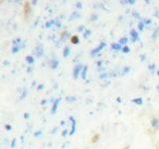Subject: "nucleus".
<instances>
[{
    "mask_svg": "<svg viewBox=\"0 0 159 149\" xmlns=\"http://www.w3.org/2000/svg\"><path fill=\"white\" fill-rule=\"evenodd\" d=\"M130 34H131V36H132V41H133V42H134V41H136L137 38H138V34H137V32H135V30H131Z\"/></svg>",
    "mask_w": 159,
    "mask_h": 149,
    "instance_id": "obj_1",
    "label": "nucleus"
},
{
    "mask_svg": "<svg viewBox=\"0 0 159 149\" xmlns=\"http://www.w3.org/2000/svg\"><path fill=\"white\" fill-rule=\"evenodd\" d=\"M80 71H81V66H77L76 68L74 69V77H75V78H77V77H78V74H79Z\"/></svg>",
    "mask_w": 159,
    "mask_h": 149,
    "instance_id": "obj_2",
    "label": "nucleus"
},
{
    "mask_svg": "<svg viewBox=\"0 0 159 149\" xmlns=\"http://www.w3.org/2000/svg\"><path fill=\"white\" fill-rule=\"evenodd\" d=\"M104 46H106V44H104V43H102V44H101V46H99V47H98L97 49L93 50V53H92V54H94V53H97L98 51H99V50H102V47H104Z\"/></svg>",
    "mask_w": 159,
    "mask_h": 149,
    "instance_id": "obj_3",
    "label": "nucleus"
},
{
    "mask_svg": "<svg viewBox=\"0 0 159 149\" xmlns=\"http://www.w3.org/2000/svg\"><path fill=\"white\" fill-rule=\"evenodd\" d=\"M111 49L113 50H119L120 49V44H113L111 46Z\"/></svg>",
    "mask_w": 159,
    "mask_h": 149,
    "instance_id": "obj_4",
    "label": "nucleus"
},
{
    "mask_svg": "<svg viewBox=\"0 0 159 149\" xmlns=\"http://www.w3.org/2000/svg\"><path fill=\"white\" fill-rule=\"evenodd\" d=\"M133 102L136 103V104H141L142 103V99L141 98H135V99H133Z\"/></svg>",
    "mask_w": 159,
    "mask_h": 149,
    "instance_id": "obj_5",
    "label": "nucleus"
},
{
    "mask_svg": "<svg viewBox=\"0 0 159 149\" xmlns=\"http://www.w3.org/2000/svg\"><path fill=\"white\" fill-rule=\"evenodd\" d=\"M59 102H60V98L59 99H57V102H55V104H54V107H53V111H52V112H55L56 111V109H57V106H58V103H59Z\"/></svg>",
    "mask_w": 159,
    "mask_h": 149,
    "instance_id": "obj_6",
    "label": "nucleus"
},
{
    "mask_svg": "<svg viewBox=\"0 0 159 149\" xmlns=\"http://www.w3.org/2000/svg\"><path fill=\"white\" fill-rule=\"evenodd\" d=\"M127 43V38H122L119 40V44H126Z\"/></svg>",
    "mask_w": 159,
    "mask_h": 149,
    "instance_id": "obj_7",
    "label": "nucleus"
},
{
    "mask_svg": "<svg viewBox=\"0 0 159 149\" xmlns=\"http://www.w3.org/2000/svg\"><path fill=\"white\" fill-rule=\"evenodd\" d=\"M69 51H70V49L67 47V48H65V51H64V57H67L68 55H69Z\"/></svg>",
    "mask_w": 159,
    "mask_h": 149,
    "instance_id": "obj_8",
    "label": "nucleus"
},
{
    "mask_svg": "<svg viewBox=\"0 0 159 149\" xmlns=\"http://www.w3.org/2000/svg\"><path fill=\"white\" fill-rule=\"evenodd\" d=\"M57 66H58V61H55V60H54V61L52 62V68L53 69H56Z\"/></svg>",
    "mask_w": 159,
    "mask_h": 149,
    "instance_id": "obj_9",
    "label": "nucleus"
},
{
    "mask_svg": "<svg viewBox=\"0 0 159 149\" xmlns=\"http://www.w3.org/2000/svg\"><path fill=\"white\" fill-rule=\"evenodd\" d=\"M26 60H27V62H29V63H33V62H34L33 58H32V57H30V56L26 57Z\"/></svg>",
    "mask_w": 159,
    "mask_h": 149,
    "instance_id": "obj_10",
    "label": "nucleus"
},
{
    "mask_svg": "<svg viewBox=\"0 0 159 149\" xmlns=\"http://www.w3.org/2000/svg\"><path fill=\"white\" fill-rule=\"evenodd\" d=\"M87 69H88V67H84V71H83V78H86V72H87Z\"/></svg>",
    "mask_w": 159,
    "mask_h": 149,
    "instance_id": "obj_11",
    "label": "nucleus"
},
{
    "mask_svg": "<svg viewBox=\"0 0 159 149\" xmlns=\"http://www.w3.org/2000/svg\"><path fill=\"white\" fill-rule=\"evenodd\" d=\"M122 51H123V53H128L129 52V48L128 47H124L122 49Z\"/></svg>",
    "mask_w": 159,
    "mask_h": 149,
    "instance_id": "obj_12",
    "label": "nucleus"
},
{
    "mask_svg": "<svg viewBox=\"0 0 159 149\" xmlns=\"http://www.w3.org/2000/svg\"><path fill=\"white\" fill-rule=\"evenodd\" d=\"M138 27H139V29H140V30H142L143 28V22H140V23H139V25H138Z\"/></svg>",
    "mask_w": 159,
    "mask_h": 149,
    "instance_id": "obj_13",
    "label": "nucleus"
},
{
    "mask_svg": "<svg viewBox=\"0 0 159 149\" xmlns=\"http://www.w3.org/2000/svg\"><path fill=\"white\" fill-rule=\"evenodd\" d=\"M73 42H74V43H77V42H78V39H77L76 37H75V38L73 39Z\"/></svg>",
    "mask_w": 159,
    "mask_h": 149,
    "instance_id": "obj_14",
    "label": "nucleus"
},
{
    "mask_svg": "<svg viewBox=\"0 0 159 149\" xmlns=\"http://www.w3.org/2000/svg\"><path fill=\"white\" fill-rule=\"evenodd\" d=\"M6 128L7 129H11V126H10V125H6Z\"/></svg>",
    "mask_w": 159,
    "mask_h": 149,
    "instance_id": "obj_15",
    "label": "nucleus"
},
{
    "mask_svg": "<svg viewBox=\"0 0 159 149\" xmlns=\"http://www.w3.org/2000/svg\"><path fill=\"white\" fill-rule=\"evenodd\" d=\"M14 144H15V139H14V140H13V142H12V147L14 146Z\"/></svg>",
    "mask_w": 159,
    "mask_h": 149,
    "instance_id": "obj_16",
    "label": "nucleus"
},
{
    "mask_svg": "<svg viewBox=\"0 0 159 149\" xmlns=\"http://www.w3.org/2000/svg\"><path fill=\"white\" fill-rule=\"evenodd\" d=\"M38 88H39V89H40V88H43V86H39Z\"/></svg>",
    "mask_w": 159,
    "mask_h": 149,
    "instance_id": "obj_17",
    "label": "nucleus"
}]
</instances>
